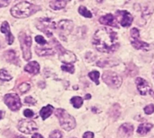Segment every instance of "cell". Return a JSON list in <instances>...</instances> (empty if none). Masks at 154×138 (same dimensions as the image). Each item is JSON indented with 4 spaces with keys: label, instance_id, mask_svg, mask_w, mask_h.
<instances>
[{
    "label": "cell",
    "instance_id": "obj_1",
    "mask_svg": "<svg viewBox=\"0 0 154 138\" xmlns=\"http://www.w3.org/2000/svg\"><path fill=\"white\" fill-rule=\"evenodd\" d=\"M93 45L100 52L112 53L119 46L117 33L108 28L99 29L94 35Z\"/></svg>",
    "mask_w": 154,
    "mask_h": 138
},
{
    "label": "cell",
    "instance_id": "obj_2",
    "mask_svg": "<svg viewBox=\"0 0 154 138\" xmlns=\"http://www.w3.org/2000/svg\"><path fill=\"white\" fill-rule=\"evenodd\" d=\"M37 10H39L38 6L28 2H21L12 7L11 14L15 18H26L36 13Z\"/></svg>",
    "mask_w": 154,
    "mask_h": 138
},
{
    "label": "cell",
    "instance_id": "obj_3",
    "mask_svg": "<svg viewBox=\"0 0 154 138\" xmlns=\"http://www.w3.org/2000/svg\"><path fill=\"white\" fill-rule=\"evenodd\" d=\"M55 115L59 119L60 124L64 130L70 131L73 128H75L76 127L75 119L71 115H69L66 110L62 109H58L55 112Z\"/></svg>",
    "mask_w": 154,
    "mask_h": 138
},
{
    "label": "cell",
    "instance_id": "obj_4",
    "mask_svg": "<svg viewBox=\"0 0 154 138\" xmlns=\"http://www.w3.org/2000/svg\"><path fill=\"white\" fill-rule=\"evenodd\" d=\"M19 40H20L22 52H23V57L26 61H28L32 57V54H31L32 39L29 35L25 34L24 32H22L19 34Z\"/></svg>",
    "mask_w": 154,
    "mask_h": 138
},
{
    "label": "cell",
    "instance_id": "obj_5",
    "mask_svg": "<svg viewBox=\"0 0 154 138\" xmlns=\"http://www.w3.org/2000/svg\"><path fill=\"white\" fill-rule=\"evenodd\" d=\"M36 27L41 31L44 32L48 37H51L52 30H55L57 28V25H56L55 22H53L50 18H42L37 21Z\"/></svg>",
    "mask_w": 154,
    "mask_h": 138
},
{
    "label": "cell",
    "instance_id": "obj_6",
    "mask_svg": "<svg viewBox=\"0 0 154 138\" xmlns=\"http://www.w3.org/2000/svg\"><path fill=\"white\" fill-rule=\"evenodd\" d=\"M103 81L110 87L114 89H117L122 84V77L115 72L106 71L103 74Z\"/></svg>",
    "mask_w": 154,
    "mask_h": 138
},
{
    "label": "cell",
    "instance_id": "obj_7",
    "mask_svg": "<svg viewBox=\"0 0 154 138\" xmlns=\"http://www.w3.org/2000/svg\"><path fill=\"white\" fill-rule=\"evenodd\" d=\"M4 101L7 105V107L13 111H17L22 107L21 100L19 96L15 93L6 94L4 98Z\"/></svg>",
    "mask_w": 154,
    "mask_h": 138
},
{
    "label": "cell",
    "instance_id": "obj_8",
    "mask_svg": "<svg viewBox=\"0 0 154 138\" xmlns=\"http://www.w3.org/2000/svg\"><path fill=\"white\" fill-rule=\"evenodd\" d=\"M116 15L118 22L122 26H124V27L131 26L133 20H134V17L129 12H127V11H116Z\"/></svg>",
    "mask_w": 154,
    "mask_h": 138
},
{
    "label": "cell",
    "instance_id": "obj_9",
    "mask_svg": "<svg viewBox=\"0 0 154 138\" xmlns=\"http://www.w3.org/2000/svg\"><path fill=\"white\" fill-rule=\"evenodd\" d=\"M73 22L69 20H62L58 23V30L60 32V37L63 40H66V36L69 35L73 30Z\"/></svg>",
    "mask_w": 154,
    "mask_h": 138
},
{
    "label": "cell",
    "instance_id": "obj_10",
    "mask_svg": "<svg viewBox=\"0 0 154 138\" xmlns=\"http://www.w3.org/2000/svg\"><path fill=\"white\" fill-rule=\"evenodd\" d=\"M18 129L23 134H32L37 130V126L32 120L23 119L18 123Z\"/></svg>",
    "mask_w": 154,
    "mask_h": 138
},
{
    "label": "cell",
    "instance_id": "obj_11",
    "mask_svg": "<svg viewBox=\"0 0 154 138\" xmlns=\"http://www.w3.org/2000/svg\"><path fill=\"white\" fill-rule=\"evenodd\" d=\"M135 84H136V86H137V89H138L139 92L142 95H146L148 93L153 94L152 92V89H151V86H150L149 83L147 81H145L143 78L138 77L135 80Z\"/></svg>",
    "mask_w": 154,
    "mask_h": 138
},
{
    "label": "cell",
    "instance_id": "obj_12",
    "mask_svg": "<svg viewBox=\"0 0 154 138\" xmlns=\"http://www.w3.org/2000/svg\"><path fill=\"white\" fill-rule=\"evenodd\" d=\"M59 58L64 64H72V63L76 62V60H77L75 54L73 52L66 50V49H64L63 51H61L60 53Z\"/></svg>",
    "mask_w": 154,
    "mask_h": 138
},
{
    "label": "cell",
    "instance_id": "obj_13",
    "mask_svg": "<svg viewBox=\"0 0 154 138\" xmlns=\"http://www.w3.org/2000/svg\"><path fill=\"white\" fill-rule=\"evenodd\" d=\"M119 135L122 138H130L133 135L134 132V126L129 124V123H125L123 124L120 128H119Z\"/></svg>",
    "mask_w": 154,
    "mask_h": 138
},
{
    "label": "cell",
    "instance_id": "obj_14",
    "mask_svg": "<svg viewBox=\"0 0 154 138\" xmlns=\"http://www.w3.org/2000/svg\"><path fill=\"white\" fill-rule=\"evenodd\" d=\"M0 31H1L2 33L5 34L7 43H8L9 45L13 44L14 39V38L13 34L10 32V27H9V23H8L7 22H4L2 23V26H1V28H0Z\"/></svg>",
    "mask_w": 154,
    "mask_h": 138
},
{
    "label": "cell",
    "instance_id": "obj_15",
    "mask_svg": "<svg viewBox=\"0 0 154 138\" xmlns=\"http://www.w3.org/2000/svg\"><path fill=\"white\" fill-rule=\"evenodd\" d=\"M100 23L104 25H108V26H113V27H117V23L116 22V19L113 14L108 13L106 14L105 16H101L99 19Z\"/></svg>",
    "mask_w": 154,
    "mask_h": 138
},
{
    "label": "cell",
    "instance_id": "obj_16",
    "mask_svg": "<svg viewBox=\"0 0 154 138\" xmlns=\"http://www.w3.org/2000/svg\"><path fill=\"white\" fill-rule=\"evenodd\" d=\"M133 47L136 49H141V50H149L150 49V45L143 40H140V38L137 39H133L131 41Z\"/></svg>",
    "mask_w": 154,
    "mask_h": 138
},
{
    "label": "cell",
    "instance_id": "obj_17",
    "mask_svg": "<svg viewBox=\"0 0 154 138\" xmlns=\"http://www.w3.org/2000/svg\"><path fill=\"white\" fill-rule=\"evenodd\" d=\"M24 71L28 72L31 75H37L40 71V66L36 61H32L29 62L25 66H24Z\"/></svg>",
    "mask_w": 154,
    "mask_h": 138
},
{
    "label": "cell",
    "instance_id": "obj_18",
    "mask_svg": "<svg viewBox=\"0 0 154 138\" xmlns=\"http://www.w3.org/2000/svg\"><path fill=\"white\" fill-rule=\"evenodd\" d=\"M35 52L38 56H51L55 54V50L51 48H42V47H35Z\"/></svg>",
    "mask_w": 154,
    "mask_h": 138
},
{
    "label": "cell",
    "instance_id": "obj_19",
    "mask_svg": "<svg viewBox=\"0 0 154 138\" xmlns=\"http://www.w3.org/2000/svg\"><path fill=\"white\" fill-rule=\"evenodd\" d=\"M53 110H54V109H53V107H52L51 105H47V106L43 107V108L41 110V111H40V115H41V117L42 118V119H48V118L52 114Z\"/></svg>",
    "mask_w": 154,
    "mask_h": 138
},
{
    "label": "cell",
    "instance_id": "obj_20",
    "mask_svg": "<svg viewBox=\"0 0 154 138\" xmlns=\"http://www.w3.org/2000/svg\"><path fill=\"white\" fill-rule=\"evenodd\" d=\"M152 124H150V123H144V124H142L139 126L138 129H137V133L141 136H144L146 135L148 132H150L152 128Z\"/></svg>",
    "mask_w": 154,
    "mask_h": 138
},
{
    "label": "cell",
    "instance_id": "obj_21",
    "mask_svg": "<svg viewBox=\"0 0 154 138\" xmlns=\"http://www.w3.org/2000/svg\"><path fill=\"white\" fill-rule=\"evenodd\" d=\"M66 4H67L66 0H54L52 2H51L50 6L53 10H60L66 6Z\"/></svg>",
    "mask_w": 154,
    "mask_h": 138
},
{
    "label": "cell",
    "instance_id": "obj_22",
    "mask_svg": "<svg viewBox=\"0 0 154 138\" xmlns=\"http://www.w3.org/2000/svg\"><path fill=\"white\" fill-rule=\"evenodd\" d=\"M5 58L10 62V63H14V64H18V58L16 57V54L14 50H8L5 53Z\"/></svg>",
    "mask_w": 154,
    "mask_h": 138
},
{
    "label": "cell",
    "instance_id": "obj_23",
    "mask_svg": "<svg viewBox=\"0 0 154 138\" xmlns=\"http://www.w3.org/2000/svg\"><path fill=\"white\" fill-rule=\"evenodd\" d=\"M70 102H71V104H72L75 108L79 109V108H80V107L82 106V104H83V99H82L81 97H79V96H76V97H73V98L70 100Z\"/></svg>",
    "mask_w": 154,
    "mask_h": 138
},
{
    "label": "cell",
    "instance_id": "obj_24",
    "mask_svg": "<svg viewBox=\"0 0 154 138\" xmlns=\"http://www.w3.org/2000/svg\"><path fill=\"white\" fill-rule=\"evenodd\" d=\"M79 13L82 16H84V17H86V18H91V17H92L91 12H90L89 10H88L85 6H79Z\"/></svg>",
    "mask_w": 154,
    "mask_h": 138
},
{
    "label": "cell",
    "instance_id": "obj_25",
    "mask_svg": "<svg viewBox=\"0 0 154 138\" xmlns=\"http://www.w3.org/2000/svg\"><path fill=\"white\" fill-rule=\"evenodd\" d=\"M88 76L94 83H96L97 84H99V72L92 71L88 74Z\"/></svg>",
    "mask_w": 154,
    "mask_h": 138
},
{
    "label": "cell",
    "instance_id": "obj_26",
    "mask_svg": "<svg viewBox=\"0 0 154 138\" xmlns=\"http://www.w3.org/2000/svg\"><path fill=\"white\" fill-rule=\"evenodd\" d=\"M0 79L2 81H10L12 79V76L5 69H1L0 70Z\"/></svg>",
    "mask_w": 154,
    "mask_h": 138
},
{
    "label": "cell",
    "instance_id": "obj_27",
    "mask_svg": "<svg viewBox=\"0 0 154 138\" xmlns=\"http://www.w3.org/2000/svg\"><path fill=\"white\" fill-rule=\"evenodd\" d=\"M97 65L100 67H106V66H116V63H113L111 60H101L99 62L97 63Z\"/></svg>",
    "mask_w": 154,
    "mask_h": 138
},
{
    "label": "cell",
    "instance_id": "obj_28",
    "mask_svg": "<svg viewBox=\"0 0 154 138\" xmlns=\"http://www.w3.org/2000/svg\"><path fill=\"white\" fill-rule=\"evenodd\" d=\"M30 84L29 83H23L18 86V90L21 93H25L27 91H29L30 89Z\"/></svg>",
    "mask_w": 154,
    "mask_h": 138
},
{
    "label": "cell",
    "instance_id": "obj_29",
    "mask_svg": "<svg viewBox=\"0 0 154 138\" xmlns=\"http://www.w3.org/2000/svg\"><path fill=\"white\" fill-rule=\"evenodd\" d=\"M61 69H62L63 71L69 72V73H70V74H73L74 71H75V68H74V66H73L71 64H65V65H63V66H61Z\"/></svg>",
    "mask_w": 154,
    "mask_h": 138
},
{
    "label": "cell",
    "instance_id": "obj_30",
    "mask_svg": "<svg viewBox=\"0 0 154 138\" xmlns=\"http://www.w3.org/2000/svg\"><path fill=\"white\" fill-rule=\"evenodd\" d=\"M111 111H114V112H111V116L112 117H114V114H116L115 115V119L119 117V115H120V108H119V106L117 104H115V106L111 109Z\"/></svg>",
    "mask_w": 154,
    "mask_h": 138
},
{
    "label": "cell",
    "instance_id": "obj_31",
    "mask_svg": "<svg viewBox=\"0 0 154 138\" xmlns=\"http://www.w3.org/2000/svg\"><path fill=\"white\" fill-rule=\"evenodd\" d=\"M152 11H153V8L152 7H150V6L149 7H146L145 10H144V12L143 13V17L147 19L152 13Z\"/></svg>",
    "mask_w": 154,
    "mask_h": 138
},
{
    "label": "cell",
    "instance_id": "obj_32",
    "mask_svg": "<svg viewBox=\"0 0 154 138\" xmlns=\"http://www.w3.org/2000/svg\"><path fill=\"white\" fill-rule=\"evenodd\" d=\"M131 37H132V39L140 38V31L137 28H133L131 30Z\"/></svg>",
    "mask_w": 154,
    "mask_h": 138
},
{
    "label": "cell",
    "instance_id": "obj_33",
    "mask_svg": "<svg viewBox=\"0 0 154 138\" xmlns=\"http://www.w3.org/2000/svg\"><path fill=\"white\" fill-rule=\"evenodd\" d=\"M49 138H62V133L59 130H54L50 134Z\"/></svg>",
    "mask_w": 154,
    "mask_h": 138
},
{
    "label": "cell",
    "instance_id": "obj_34",
    "mask_svg": "<svg viewBox=\"0 0 154 138\" xmlns=\"http://www.w3.org/2000/svg\"><path fill=\"white\" fill-rule=\"evenodd\" d=\"M144 112L148 115H151L154 112V105L153 104H150V105H147L145 108H144Z\"/></svg>",
    "mask_w": 154,
    "mask_h": 138
},
{
    "label": "cell",
    "instance_id": "obj_35",
    "mask_svg": "<svg viewBox=\"0 0 154 138\" xmlns=\"http://www.w3.org/2000/svg\"><path fill=\"white\" fill-rule=\"evenodd\" d=\"M35 41H36L37 43L41 44V45H45V44L47 43V41L44 40V38H43L42 36H41V35H38V36L35 37Z\"/></svg>",
    "mask_w": 154,
    "mask_h": 138
},
{
    "label": "cell",
    "instance_id": "obj_36",
    "mask_svg": "<svg viewBox=\"0 0 154 138\" xmlns=\"http://www.w3.org/2000/svg\"><path fill=\"white\" fill-rule=\"evenodd\" d=\"M24 102H25L26 104H29V105L32 106V105H34V104L36 103V101H35L32 97L29 96V97H26V98H25Z\"/></svg>",
    "mask_w": 154,
    "mask_h": 138
},
{
    "label": "cell",
    "instance_id": "obj_37",
    "mask_svg": "<svg viewBox=\"0 0 154 138\" xmlns=\"http://www.w3.org/2000/svg\"><path fill=\"white\" fill-rule=\"evenodd\" d=\"M23 115H24L26 118L31 119V118H33V117H34V112H33L32 110H25L23 111Z\"/></svg>",
    "mask_w": 154,
    "mask_h": 138
},
{
    "label": "cell",
    "instance_id": "obj_38",
    "mask_svg": "<svg viewBox=\"0 0 154 138\" xmlns=\"http://www.w3.org/2000/svg\"><path fill=\"white\" fill-rule=\"evenodd\" d=\"M12 0H0V7H4L10 4Z\"/></svg>",
    "mask_w": 154,
    "mask_h": 138
},
{
    "label": "cell",
    "instance_id": "obj_39",
    "mask_svg": "<svg viewBox=\"0 0 154 138\" xmlns=\"http://www.w3.org/2000/svg\"><path fill=\"white\" fill-rule=\"evenodd\" d=\"M83 138H94V134L92 132H86L83 135Z\"/></svg>",
    "mask_w": 154,
    "mask_h": 138
},
{
    "label": "cell",
    "instance_id": "obj_40",
    "mask_svg": "<svg viewBox=\"0 0 154 138\" xmlns=\"http://www.w3.org/2000/svg\"><path fill=\"white\" fill-rule=\"evenodd\" d=\"M32 138H44L42 135H40V134H34L32 137Z\"/></svg>",
    "mask_w": 154,
    "mask_h": 138
},
{
    "label": "cell",
    "instance_id": "obj_41",
    "mask_svg": "<svg viewBox=\"0 0 154 138\" xmlns=\"http://www.w3.org/2000/svg\"><path fill=\"white\" fill-rule=\"evenodd\" d=\"M90 98H91V95H90V94H87L86 97H85V99H87V100H88V99H90Z\"/></svg>",
    "mask_w": 154,
    "mask_h": 138
},
{
    "label": "cell",
    "instance_id": "obj_42",
    "mask_svg": "<svg viewBox=\"0 0 154 138\" xmlns=\"http://www.w3.org/2000/svg\"><path fill=\"white\" fill-rule=\"evenodd\" d=\"M3 117H4V112L3 111H0V119H2Z\"/></svg>",
    "mask_w": 154,
    "mask_h": 138
},
{
    "label": "cell",
    "instance_id": "obj_43",
    "mask_svg": "<svg viewBox=\"0 0 154 138\" xmlns=\"http://www.w3.org/2000/svg\"><path fill=\"white\" fill-rule=\"evenodd\" d=\"M92 110H93V111H97V109H96V108H93V109H92Z\"/></svg>",
    "mask_w": 154,
    "mask_h": 138
},
{
    "label": "cell",
    "instance_id": "obj_44",
    "mask_svg": "<svg viewBox=\"0 0 154 138\" xmlns=\"http://www.w3.org/2000/svg\"><path fill=\"white\" fill-rule=\"evenodd\" d=\"M18 138H25V137H19Z\"/></svg>",
    "mask_w": 154,
    "mask_h": 138
}]
</instances>
